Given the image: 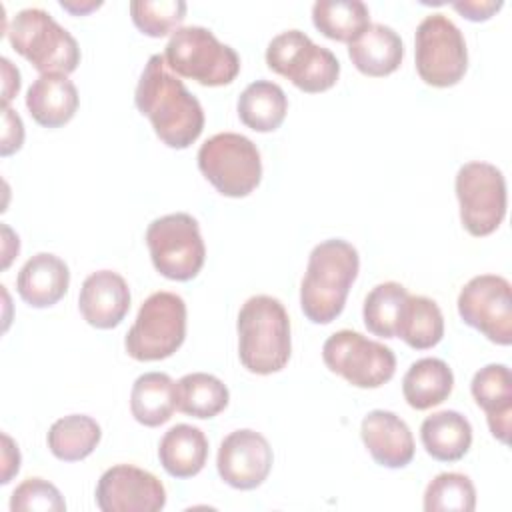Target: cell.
<instances>
[{"mask_svg": "<svg viewBox=\"0 0 512 512\" xmlns=\"http://www.w3.org/2000/svg\"><path fill=\"white\" fill-rule=\"evenodd\" d=\"M134 102L148 116L168 148H188L204 130V110L180 78L170 74L162 54H152L140 74Z\"/></svg>", "mask_w": 512, "mask_h": 512, "instance_id": "obj_1", "label": "cell"}, {"mask_svg": "<svg viewBox=\"0 0 512 512\" xmlns=\"http://www.w3.org/2000/svg\"><path fill=\"white\" fill-rule=\"evenodd\" d=\"M358 268V250L350 242L330 238L316 244L300 284V308L304 316L314 324L336 320L344 310Z\"/></svg>", "mask_w": 512, "mask_h": 512, "instance_id": "obj_2", "label": "cell"}, {"mask_svg": "<svg viewBox=\"0 0 512 512\" xmlns=\"http://www.w3.org/2000/svg\"><path fill=\"white\" fill-rule=\"evenodd\" d=\"M238 356L252 374L280 372L292 352L290 318L284 304L268 294L248 298L238 312Z\"/></svg>", "mask_w": 512, "mask_h": 512, "instance_id": "obj_3", "label": "cell"}, {"mask_svg": "<svg viewBox=\"0 0 512 512\" xmlns=\"http://www.w3.org/2000/svg\"><path fill=\"white\" fill-rule=\"evenodd\" d=\"M6 36L10 46L40 74H70L80 64L76 38L46 10L24 8L12 16Z\"/></svg>", "mask_w": 512, "mask_h": 512, "instance_id": "obj_4", "label": "cell"}, {"mask_svg": "<svg viewBox=\"0 0 512 512\" xmlns=\"http://www.w3.org/2000/svg\"><path fill=\"white\" fill-rule=\"evenodd\" d=\"M162 56L170 70L202 86L230 84L240 72L236 50L220 42L204 26L178 28L170 36Z\"/></svg>", "mask_w": 512, "mask_h": 512, "instance_id": "obj_5", "label": "cell"}, {"mask_svg": "<svg viewBox=\"0 0 512 512\" xmlns=\"http://www.w3.org/2000/svg\"><path fill=\"white\" fill-rule=\"evenodd\" d=\"M186 338V302L174 292L150 294L124 338L126 352L138 362L172 356Z\"/></svg>", "mask_w": 512, "mask_h": 512, "instance_id": "obj_6", "label": "cell"}, {"mask_svg": "<svg viewBox=\"0 0 512 512\" xmlns=\"http://www.w3.org/2000/svg\"><path fill=\"white\" fill-rule=\"evenodd\" d=\"M198 168L204 178L230 198L248 196L262 178V160L256 144L236 132H220L198 150Z\"/></svg>", "mask_w": 512, "mask_h": 512, "instance_id": "obj_7", "label": "cell"}, {"mask_svg": "<svg viewBox=\"0 0 512 512\" xmlns=\"http://www.w3.org/2000/svg\"><path fill=\"white\" fill-rule=\"evenodd\" d=\"M266 64L308 94L332 88L340 76V62L334 52L314 44L302 30L274 36L266 48Z\"/></svg>", "mask_w": 512, "mask_h": 512, "instance_id": "obj_8", "label": "cell"}, {"mask_svg": "<svg viewBox=\"0 0 512 512\" xmlns=\"http://www.w3.org/2000/svg\"><path fill=\"white\" fill-rule=\"evenodd\" d=\"M146 244L154 268L170 280H192L204 266L206 246L200 226L186 212L152 220L146 230Z\"/></svg>", "mask_w": 512, "mask_h": 512, "instance_id": "obj_9", "label": "cell"}, {"mask_svg": "<svg viewBox=\"0 0 512 512\" xmlns=\"http://www.w3.org/2000/svg\"><path fill=\"white\" fill-rule=\"evenodd\" d=\"M418 76L436 88H448L462 80L468 68L466 40L460 28L444 14L424 16L414 36Z\"/></svg>", "mask_w": 512, "mask_h": 512, "instance_id": "obj_10", "label": "cell"}, {"mask_svg": "<svg viewBox=\"0 0 512 512\" xmlns=\"http://www.w3.org/2000/svg\"><path fill=\"white\" fill-rule=\"evenodd\" d=\"M322 360L330 372L356 388H380L396 372L392 348L354 330H338L326 338Z\"/></svg>", "mask_w": 512, "mask_h": 512, "instance_id": "obj_11", "label": "cell"}, {"mask_svg": "<svg viewBox=\"0 0 512 512\" xmlns=\"http://www.w3.org/2000/svg\"><path fill=\"white\" fill-rule=\"evenodd\" d=\"M456 196L462 226L472 236L492 234L506 216V180L500 168L488 162H466L456 174Z\"/></svg>", "mask_w": 512, "mask_h": 512, "instance_id": "obj_12", "label": "cell"}, {"mask_svg": "<svg viewBox=\"0 0 512 512\" xmlns=\"http://www.w3.org/2000/svg\"><path fill=\"white\" fill-rule=\"evenodd\" d=\"M458 314L490 342L508 346L512 342L510 282L496 274L474 276L458 294Z\"/></svg>", "mask_w": 512, "mask_h": 512, "instance_id": "obj_13", "label": "cell"}, {"mask_svg": "<svg viewBox=\"0 0 512 512\" xmlns=\"http://www.w3.org/2000/svg\"><path fill=\"white\" fill-rule=\"evenodd\" d=\"M96 504L102 512H158L166 506V490L152 472L116 464L100 476Z\"/></svg>", "mask_w": 512, "mask_h": 512, "instance_id": "obj_14", "label": "cell"}, {"mask_svg": "<svg viewBox=\"0 0 512 512\" xmlns=\"http://www.w3.org/2000/svg\"><path fill=\"white\" fill-rule=\"evenodd\" d=\"M272 448L268 440L250 428L230 432L218 448L216 468L220 478L236 490H254L270 474Z\"/></svg>", "mask_w": 512, "mask_h": 512, "instance_id": "obj_15", "label": "cell"}, {"mask_svg": "<svg viewBox=\"0 0 512 512\" xmlns=\"http://www.w3.org/2000/svg\"><path fill=\"white\" fill-rule=\"evenodd\" d=\"M78 308L90 326L100 330L114 328L130 310V288L118 272H92L82 282Z\"/></svg>", "mask_w": 512, "mask_h": 512, "instance_id": "obj_16", "label": "cell"}, {"mask_svg": "<svg viewBox=\"0 0 512 512\" xmlns=\"http://www.w3.org/2000/svg\"><path fill=\"white\" fill-rule=\"evenodd\" d=\"M360 436L376 464L404 468L414 458V438L408 424L390 410H372L362 418Z\"/></svg>", "mask_w": 512, "mask_h": 512, "instance_id": "obj_17", "label": "cell"}, {"mask_svg": "<svg viewBox=\"0 0 512 512\" xmlns=\"http://www.w3.org/2000/svg\"><path fill=\"white\" fill-rule=\"evenodd\" d=\"M470 392L476 404L486 412L488 428L502 444L510 440L512 422V374L506 364H488L480 368L472 382Z\"/></svg>", "mask_w": 512, "mask_h": 512, "instance_id": "obj_18", "label": "cell"}, {"mask_svg": "<svg viewBox=\"0 0 512 512\" xmlns=\"http://www.w3.org/2000/svg\"><path fill=\"white\" fill-rule=\"evenodd\" d=\"M70 284V270L62 258L38 252L24 262L18 272L16 288L20 298L32 308H48L64 298Z\"/></svg>", "mask_w": 512, "mask_h": 512, "instance_id": "obj_19", "label": "cell"}, {"mask_svg": "<svg viewBox=\"0 0 512 512\" xmlns=\"http://www.w3.org/2000/svg\"><path fill=\"white\" fill-rule=\"evenodd\" d=\"M78 104V90L66 74H40L26 92V108L44 128H60L68 124L74 118Z\"/></svg>", "mask_w": 512, "mask_h": 512, "instance_id": "obj_20", "label": "cell"}, {"mask_svg": "<svg viewBox=\"0 0 512 512\" xmlns=\"http://www.w3.org/2000/svg\"><path fill=\"white\" fill-rule=\"evenodd\" d=\"M352 64L366 76H388L404 58V44L398 32L386 24H370L356 40L348 44Z\"/></svg>", "mask_w": 512, "mask_h": 512, "instance_id": "obj_21", "label": "cell"}, {"mask_svg": "<svg viewBox=\"0 0 512 512\" xmlns=\"http://www.w3.org/2000/svg\"><path fill=\"white\" fill-rule=\"evenodd\" d=\"M158 458L170 476L192 478L208 460V438L192 424H176L162 436Z\"/></svg>", "mask_w": 512, "mask_h": 512, "instance_id": "obj_22", "label": "cell"}, {"mask_svg": "<svg viewBox=\"0 0 512 512\" xmlns=\"http://www.w3.org/2000/svg\"><path fill=\"white\" fill-rule=\"evenodd\" d=\"M420 440L434 460L456 462L472 446V426L460 412L440 410L424 418Z\"/></svg>", "mask_w": 512, "mask_h": 512, "instance_id": "obj_23", "label": "cell"}, {"mask_svg": "<svg viewBox=\"0 0 512 512\" xmlns=\"http://www.w3.org/2000/svg\"><path fill=\"white\" fill-rule=\"evenodd\" d=\"M454 388V374L440 358L416 360L402 378V394L414 410H428L442 404Z\"/></svg>", "mask_w": 512, "mask_h": 512, "instance_id": "obj_24", "label": "cell"}, {"mask_svg": "<svg viewBox=\"0 0 512 512\" xmlns=\"http://www.w3.org/2000/svg\"><path fill=\"white\" fill-rule=\"evenodd\" d=\"M178 408L176 382L164 372H146L136 378L130 392V412L144 426L168 422Z\"/></svg>", "mask_w": 512, "mask_h": 512, "instance_id": "obj_25", "label": "cell"}, {"mask_svg": "<svg viewBox=\"0 0 512 512\" xmlns=\"http://www.w3.org/2000/svg\"><path fill=\"white\" fill-rule=\"evenodd\" d=\"M240 120L256 132L276 130L288 112V98L284 90L270 80H256L248 84L238 98Z\"/></svg>", "mask_w": 512, "mask_h": 512, "instance_id": "obj_26", "label": "cell"}, {"mask_svg": "<svg viewBox=\"0 0 512 512\" xmlns=\"http://www.w3.org/2000/svg\"><path fill=\"white\" fill-rule=\"evenodd\" d=\"M396 336L414 350H428L436 346L444 336V318L438 304L432 298L408 294Z\"/></svg>", "mask_w": 512, "mask_h": 512, "instance_id": "obj_27", "label": "cell"}, {"mask_svg": "<svg viewBox=\"0 0 512 512\" xmlns=\"http://www.w3.org/2000/svg\"><path fill=\"white\" fill-rule=\"evenodd\" d=\"M102 436L98 422L86 414H70L58 418L48 430L50 452L64 462L84 460L94 452Z\"/></svg>", "mask_w": 512, "mask_h": 512, "instance_id": "obj_28", "label": "cell"}, {"mask_svg": "<svg viewBox=\"0 0 512 512\" xmlns=\"http://www.w3.org/2000/svg\"><path fill=\"white\" fill-rule=\"evenodd\" d=\"M312 22L326 38L350 44L370 26V12L360 0H318Z\"/></svg>", "mask_w": 512, "mask_h": 512, "instance_id": "obj_29", "label": "cell"}, {"mask_svg": "<svg viewBox=\"0 0 512 512\" xmlns=\"http://www.w3.org/2000/svg\"><path fill=\"white\" fill-rule=\"evenodd\" d=\"M178 410L194 418H214L230 400L226 384L208 372H192L176 382Z\"/></svg>", "mask_w": 512, "mask_h": 512, "instance_id": "obj_30", "label": "cell"}, {"mask_svg": "<svg viewBox=\"0 0 512 512\" xmlns=\"http://www.w3.org/2000/svg\"><path fill=\"white\" fill-rule=\"evenodd\" d=\"M406 298H408V290L398 282H382L374 286L368 292L362 308V316L368 332L382 338H396L398 320H400Z\"/></svg>", "mask_w": 512, "mask_h": 512, "instance_id": "obj_31", "label": "cell"}, {"mask_svg": "<svg viewBox=\"0 0 512 512\" xmlns=\"http://www.w3.org/2000/svg\"><path fill=\"white\" fill-rule=\"evenodd\" d=\"M474 508L476 488L466 474L442 472L426 486V512H472Z\"/></svg>", "mask_w": 512, "mask_h": 512, "instance_id": "obj_32", "label": "cell"}, {"mask_svg": "<svg viewBox=\"0 0 512 512\" xmlns=\"http://www.w3.org/2000/svg\"><path fill=\"white\" fill-rule=\"evenodd\" d=\"M130 14L136 28L152 38L174 34L184 16L186 2L182 0H134L130 2Z\"/></svg>", "mask_w": 512, "mask_h": 512, "instance_id": "obj_33", "label": "cell"}, {"mask_svg": "<svg viewBox=\"0 0 512 512\" xmlns=\"http://www.w3.org/2000/svg\"><path fill=\"white\" fill-rule=\"evenodd\" d=\"M12 512H26V510H42V512H64L66 502L60 490L44 480V478H26L22 484L16 486L10 498Z\"/></svg>", "mask_w": 512, "mask_h": 512, "instance_id": "obj_34", "label": "cell"}, {"mask_svg": "<svg viewBox=\"0 0 512 512\" xmlns=\"http://www.w3.org/2000/svg\"><path fill=\"white\" fill-rule=\"evenodd\" d=\"M2 122H4V130H2L0 154H2V156H10L12 152H16V150L22 148V142H24V124H22V118H20L10 106H4Z\"/></svg>", "mask_w": 512, "mask_h": 512, "instance_id": "obj_35", "label": "cell"}, {"mask_svg": "<svg viewBox=\"0 0 512 512\" xmlns=\"http://www.w3.org/2000/svg\"><path fill=\"white\" fill-rule=\"evenodd\" d=\"M452 8L458 10L466 20L482 22L494 16L502 8V2L500 0L498 2L496 0H460V2H452Z\"/></svg>", "mask_w": 512, "mask_h": 512, "instance_id": "obj_36", "label": "cell"}, {"mask_svg": "<svg viewBox=\"0 0 512 512\" xmlns=\"http://www.w3.org/2000/svg\"><path fill=\"white\" fill-rule=\"evenodd\" d=\"M2 442H4V450H2V484H8L10 478L14 474H18L20 470V452L18 446L12 442V438L8 434H2Z\"/></svg>", "mask_w": 512, "mask_h": 512, "instance_id": "obj_37", "label": "cell"}, {"mask_svg": "<svg viewBox=\"0 0 512 512\" xmlns=\"http://www.w3.org/2000/svg\"><path fill=\"white\" fill-rule=\"evenodd\" d=\"M2 68H4V106H8V102L20 90V72L12 66L8 58H2Z\"/></svg>", "mask_w": 512, "mask_h": 512, "instance_id": "obj_38", "label": "cell"}, {"mask_svg": "<svg viewBox=\"0 0 512 512\" xmlns=\"http://www.w3.org/2000/svg\"><path fill=\"white\" fill-rule=\"evenodd\" d=\"M60 6H62L66 12L74 14V16H84V14H88V12L96 10V8H100L102 2H100V0H86V2H78V0H60Z\"/></svg>", "mask_w": 512, "mask_h": 512, "instance_id": "obj_39", "label": "cell"}]
</instances>
